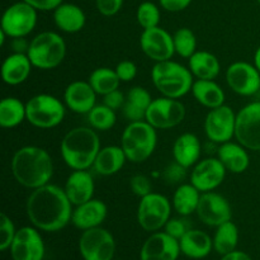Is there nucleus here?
<instances>
[{"instance_id": "44", "label": "nucleus", "mask_w": 260, "mask_h": 260, "mask_svg": "<svg viewBox=\"0 0 260 260\" xmlns=\"http://www.w3.org/2000/svg\"><path fill=\"white\" fill-rule=\"evenodd\" d=\"M188 230H189V229H188L187 223H185L182 218H170L164 228L165 233L169 234L170 236H173V238L177 239V240H180L182 236L184 235Z\"/></svg>"}, {"instance_id": "15", "label": "nucleus", "mask_w": 260, "mask_h": 260, "mask_svg": "<svg viewBox=\"0 0 260 260\" xmlns=\"http://www.w3.org/2000/svg\"><path fill=\"white\" fill-rule=\"evenodd\" d=\"M9 250L13 260H43L46 246L38 229L23 226L17 231Z\"/></svg>"}, {"instance_id": "50", "label": "nucleus", "mask_w": 260, "mask_h": 260, "mask_svg": "<svg viewBox=\"0 0 260 260\" xmlns=\"http://www.w3.org/2000/svg\"><path fill=\"white\" fill-rule=\"evenodd\" d=\"M254 65L256 66V69H258L260 73V46L254 52Z\"/></svg>"}, {"instance_id": "2", "label": "nucleus", "mask_w": 260, "mask_h": 260, "mask_svg": "<svg viewBox=\"0 0 260 260\" xmlns=\"http://www.w3.org/2000/svg\"><path fill=\"white\" fill-rule=\"evenodd\" d=\"M12 173L18 184L36 189L50 183L53 175V161L47 150L35 145L20 147L13 155Z\"/></svg>"}, {"instance_id": "24", "label": "nucleus", "mask_w": 260, "mask_h": 260, "mask_svg": "<svg viewBox=\"0 0 260 260\" xmlns=\"http://www.w3.org/2000/svg\"><path fill=\"white\" fill-rule=\"evenodd\" d=\"M172 154L174 157V161L189 169L201 160L202 144H201L197 135L185 132V134H182L177 137V140L173 144Z\"/></svg>"}, {"instance_id": "42", "label": "nucleus", "mask_w": 260, "mask_h": 260, "mask_svg": "<svg viewBox=\"0 0 260 260\" xmlns=\"http://www.w3.org/2000/svg\"><path fill=\"white\" fill-rule=\"evenodd\" d=\"M114 70H116L121 83H128V81H132L137 75V66L136 63L131 60H123L121 61V62H118Z\"/></svg>"}, {"instance_id": "8", "label": "nucleus", "mask_w": 260, "mask_h": 260, "mask_svg": "<svg viewBox=\"0 0 260 260\" xmlns=\"http://www.w3.org/2000/svg\"><path fill=\"white\" fill-rule=\"evenodd\" d=\"M173 205L161 193L151 192L140 198L137 206V223L147 233H156L162 230L172 216Z\"/></svg>"}, {"instance_id": "9", "label": "nucleus", "mask_w": 260, "mask_h": 260, "mask_svg": "<svg viewBox=\"0 0 260 260\" xmlns=\"http://www.w3.org/2000/svg\"><path fill=\"white\" fill-rule=\"evenodd\" d=\"M37 20L38 10L20 0L9 5L4 10L0 30H3L9 38L27 37L35 30Z\"/></svg>"}, {"instance_id": "35", "label": "nucleus", "mask_w": 260, "mask_h": 260, "mask_svg": "<svg viewBox=\"0 0 260 260\" xmlns=\"http://www.w3.org/2000/svg\"><path fill=\"white\" fill-rule=\"evenodd\" d=\"M88 81L95 93L98 95H106V94L111 93V91L117 90L119 88V80L118 75H117L116 70L111 68H98L89 75Z\"/></svg>"}, {"instance_id": "46", "label": "nucleus", "mask_w": 260, "mask_h": 260, "mask_svg": "<svg viewBox=\"0 0 260 260\" xmlns=\"http://www.w3.org/2000/svg\"><path fill=\"white\" fill-rule=\"evenodd\" d=\"M193 0H159L160 7L170 13H179L187 9Z\"/></svg>"}, {"instance_id": "41", "label": "nucleus", "mask_w": 260, "mask_h": 260, "mask_svg": "<svg viewBox=\"0 0 260 260\" xmlns=\"http://www.w3.org/2000/svg\"><path fill=\"white\" fill-rule=\"evenodd\" d=\"M161 175L164 177V179L167 180L168 184H178V183L182 182L185 178V175H187V168L182 167V165L178 164L177 161H174L173 164L168 165V167L165 168V170L161 173Z\"/></svg>"}, {"instance_id": "27", "label": "nucleus", "mask_w": 260, "mask_h": 260, "mask_svg": "<svg viewBox=\"0 0 260 260\" xmlns=\"http://www.w3.org/2000/svg\"><path fill=\"white\" fill-rule=\"evenodd\" d=\"M53 23L63 33H78L85 27L86 15L79 5L62 3L53 10Z\"/></svg>"}, {"instance_id": "19", "label": "nucleus", "mask_w": 260, "mask_h": 260, "mask_svg": "<svg viewBox=\"0 0 260 260\" xmlns=\"http://www.w3.org/2000/svg\"><path fill=\"white\" fill-rule=\"evenodd\" d=\"M180 254L179 240L165 231H156L142 244L140 260H178Z\"/></svg>"}, {"instance_id": "4", "label": "nucleus", "mask_w": 260, "mask_h": 260, "mask_svg": "<svg viewBox=\"0 0 260 260\" xmlns=\"http://www.w3.org/2000/svg\"><path fill=\"white\" fill-rule=\"evenodd\" d=\"M189 68L173 60L155 62L151 70V80L162 96L180 99L187 95L194 80Z\"/></svg>"}, {"instance_id": "54", "label": "nucleus", "mask_w": 260, "mask_h": 260, "mask_svg": "<svg viewBox=\"0 0 260 260\" xmlns=\"http://www.w3.org/2000/svg\"><path fill=\"white\" fill-rule=\"evenodd\" d=\"M178 260H179V259H178Z\"/></svg>"}, {"instance_id": "29", "label": "nucleus", "mask_w": 260, "mask_h": 260, "mask_svg": "<svg viewBox=\"0 0 260 260\" xmlns=\"http://www.w3.org/2000/svg\"><path fill=\"white\" fill-rule=\"evenodd\" d=\"M154 99L149 90L142 86H134L126 94V102L122 108L124 118L128 122L145 121L146 112Z\"/></svg>"}, {"instance_id": "14", "label": "nucleus", "mask_w": 260, "mask_h": 260, "mask_svg": "<svg viewBox=\"0 0 260 260\" xmlns=\"http://www.w3.org/2000/svg\"><path fill=\"white\" fill-rule=\"evenodd\" d=\"M228 86L241 96L258 95L260 90V73L254 63L236 61L226 69Z\"/></svg>"}, {"instance_id": "11", "label": "nucleus", "mask_w": 260, "mask_h": 260, "mask_svg": "<svg viewBox=\"0 0 260 260\" xmlns=\"http://www.w3.org/2000/svg\"><path fill=\"white\" fill-rule=\"evenodd\" d=\"M185 113L187 109L179 99L160 96L151 102L145 121L156 129H170L184 121Z\"/></svg>"}, {"instance_id": "12", "label": "nucleus", "mask_w": 260, "mask_h": 260, "mask_svg": "<svg viewBox=\"0 0 260 260\" xmlns=\"http://www.w3.org/2000/svg\"><path fill=\"white\" fill-rule=\"evenodd\" d=\"M235 139L251 151H260V102H251L236 113Z\"/></svg>"}, {"instance_id": "39", "label": "nucleus", "mask_w": 260, "mask_h": 260, "mask_svg": "<svg viewBox=\"0 0 260 260\" xmlns=\"http://www.w3.org/2000/svg\"><path fill=\"white\" fill-rule=\"evenodd\" d=\"M17 229L14 222L7 213L0 215V234H2V240H0V250L7 251L10 249L13 240L17 235Z\"/></svg>"}, {"instance_id": "38", "label": "nucleus", "mask_w": 260, "mask_h": 260, "mask_svg": "<svg viewBox=\"0 0 260 260\" xmlns=\"http://www.w3.org/2000/svg\"><path fill=\"white\" fill-rule=\"evenodd\" d=\"M161 18L160 8L152 2H144L137 7L136 19L142 29L157 27Z\"/></svg>"}, {"instance_id": "21", "label": "nucleus", "mask_w": 260, "mask_h": 260, "mask_svg": "<svg viewBox=\"0 0 260 260\" xmlns=\"http://www.w3.org/2000/svg\"><path fill=\"white\" fill-rule=\"evenodd\" d=\"M107 216H108V207L106 203L96 198H91L81 205L75 206L71 216V223L78 230L85 231L102 226Z\"/></svg>"}, {"instance_id": "48", "label": "nucleus", "mask_w": 260, "mask_h": 260, "mask_svg": "<svg viewBox=\"0 0 260 260\" xmlns=\"http://www.w3.org/2000/svg\"><path fill=\"white\" fill-rule=\"evenodd\" d=\"M28 47H29V42H27L25 37L13 38V41H12L13 52H15V53H27Z\"/></svg>"}, {"instance_id": "37", "label": "nucleus", "mask_w": 260, "mask_h": 260, "mask_svg": "<svg viewBox=\"0 0 260 260\" xmlns=\"http://www.w3.org/2000/svg\"><path fill=\"white\" fill-rule=\"evenodd\" d=\"M175 53L183 58H189L197 51V38L190 28L182 27L173 35Z\"/></svg>"}, {"instance_id": "17", "label": "nucleus", "mask_w": 260, "mask_h": 260, "mask_svg": "<svg viewBox=\"0 0 260 260\" xmlns=\"http://www.w3.org/2000/svg\"><path fill=\"white\" fill-rule=\"evenodd\" d=\"M196 213L201 222L208 228H217L233 218L230 202L222 194L213 190L202 193Z\"/></svg>"}, {"instance_id": "6", "label": "nucleus", "mask_w": 260, "mask_h": 260, "mask_svg": "<svg viewBox=\"0 0 260 260\" xmlns=\"http://www.w3.org/2000/svg\"><path fill=\"white\" fill-rule=\"evenodd\" d=\"M66 42L61 35L51 30L38 33L30 40L27 56L33 68L52 70L60 66L66 57Z\"/></svg>"}, {"instance_id": "7", "label": "nucleus", "mask_w": 260, "mask_h": 260, "mask_svg": "<svg viewBox=\"0 0 260 260\" xmlns=\"http://www.w3.org/2000/svg\"><path fill=\"white\" fill-rule=\"evenodd\" d=\"M27 121L41 129L55 128L62 123L66 114L63 102L51 94H37L25 103Z\"/></svg>"}, {"instance_id": "43", "label": "nucleus", "mask_w": 260, "mask_h": 260, "mask_svg": "<svg viewBox=\"0 0 260 260\" xmlns=\"http://www.w3.org/2000/svg\"><path fill=\"white\" fill-rule=\"evenodd\" d=\"M124 0H95L96 10L104 17H113L121 12Z\"/></svg>"}, {"instance_id": "3", "label": "nucleus", "mask_w": 260, "mask_h": 260, "mask_svg": "<svg viewBox=\"0 0 260 260\" xmlns=\"http://www.w3.org/2000/svg\"><path fill=\"white\" fill-rule=\"evenodd\" d=\"M102 149L98 134L91 127H75L63 136L60 152L71 170H89Z\"/></svg>"}, {"instance_id": "1", "label": "nucleus", "mask_w": 260, "mask_h": 260, "mask_svg": "<svg viewBox=\"0 0 260 260\" xmlns=\"http://www.w3.org/2000/svg\"><path fill=\"white\" fill-rule=\"evenodd\" d=\"M73 207L63 188L48 183L30 192L25 213L32 226L40 231L57 233L71 222Z\"/></svg>"}, {"instance_id": "16", "label": "nucleus", "mask_w": 260, "mask_h": 260, "mask_svg": "<svg viewBox=\"0 0 260 260\" xmlns=\"http://www.w3.org/2000/svg\"><path fill=\"white\" fill-rule=\"evenodd\" d=\"M141 51L155 62L172 60L175 55L173 36L160 25L149 29H142L140 36Z\"/></svg>"}, {"instance_id": "31", "label": "nucleus", "mask_w": 260, "mask_h": 260, "mask_svg": "<svg viewBox=\"0 0 260 260\" xmlns=\"http://www.w3.org/2000/svg\"><path fill=\"white\" fill-rule=\"evenodd\" d=\"M190 93L193 94L194 99L201 106L208 109L217 108V107L225 104V91L215 80L196 79Z\"/></svg>"}, {"instance_id": "10", "label": "nucleus", "mask_w": 260, "mask_h": 260, "mask_svg": "<svg viewBox=\"0 0 260 260\" xmlns=\"http://www.w3.org/2000/svg\"><path fill=\"white\" fill-rule=\"evenodd\" d=\"M78 248L83 260H112L116 254V240L107 229L99 226L81 233Z\"/></svg>"}, {"instance_id": "51", "label": "nucleus", "mask_w": 260, "mask_h": 260, "mask_svg": "<svg viewBox=\"0 0 260 260\" xmlns=\"http://www.w3.org/2000/svg\"><path fill=\"white\" fill-rule=\"evenodd\" d=\"M258 98H259V102H260V90H259V93H258Z\"/></svg>"}, {"instance_id": "49", "label": "nucleus", "mask_w": 260, "mask_h": 260, "mask_svg": "<svg viewBox=\"0 0 260 260\" xmlns=\"http://www.w3.org/2000/svg\"><path fill=\"white\" fill-rule=\"evenodd\" d=\"M220 260H253V259H251V256L249 255V254H246L245 251H241L236 249V250L221 256Z\"/></svg>"}, {"instance_id": "13", "label": "nucleus", "mask_w": 260, "mask_h": 260, "mask_svg": "<svg viewBox=\"0 0 260 260\" xmlns=\"http://www.w3.org/2000/svg\"><path fill=\"white\" fill-rule=\"evenodd\" d=\"M205 132L207 139L213 144H225L235 137L236 113L230 106L210 109L205 118Z\"/></svg>"}, {"instance_id": "26", "label": "nucleus", "mask_w": 260, "mask_h": 260, "mask_svg": "<svg viewBox=\"0 0 260 260\" xmlns=\"http://www.w3.org/2000/svg\"><path fill=\"white\" fill-rule=\"evenodd\" d=\"M217 157L229 173L243 174L250 165L248 149L238 141H229L221 144L217 149Z\"/></svg>"}, {"instance_id": "33", "label": "nucleus", "mask_w": 260, "mask_h": 260, "mask_svg": "<svg viewBox=\"0 0 260 260\" xmlns=\"http://www.w3.org/2000/svg\"><path fill=\"white\" fill-rule=\"evenodd\" d=\"M27 121V108L20 99L7 96L0 102V126L3 128H15Z\"/></svg>"}, {"instance_id": "52", "label": "nucleus", "mask_w": 260, "mask_h": 260, "mask_svg": "<svg viewBox=\"0 0 260 260\" xmlns=\"http://www.w3.org/2000/svg\"><path fill=\"white\" fill-rule=\"evenodd\" d=\"M112 260H121V259H112Z\"/></svg>"}, {"instance_id": "32", "label": "nucleus", "mask_w": 260, "mask_h": 260, "mask_svg": "<svg viewBox=\"0 0 260 260\" xmlns=\"http://www.w3.org/2000/svg\"><path fill=\"white\" fill-rule=\"evenodd\" d=\"M201 196H202V193L192 183L180 184L173 194V208L182 217L190 216L197 211Z\"/></svg>"}, {"instance_id": "45", "label": "nucleus", "mask_w": 260, "mask_h": 260, "mask_svg": "<svg viewBox=\"0 0 260 260\" xmlns=\"http://www.w3.org/2000/svg\"><path fill=\"white\" fill-rule=\"evenodd\" d=\"M124 102H126V95L119 89L103 95V104H106L107 107H109V108L116 112L118 109L123 108Z\"/></svg>"}, {"instance_id": "36", "label": "nucleus", "mask_w": 260, "mask_h": 260, "mask_svg": "<svg viewBox=\"0 0 260 260\" xmlns=\"http://www.w3.org/2000/svg\"><path fill=\"white\" fill-rule=\"evenodd\" d=\"M86 117H88V122L90 127L95 129V131H109V129L113 128L117 122L116 111H113V109H111L103 103L96 104L86 114Z\"/></svg>"}, {"instance_id": "28", "label": "nucleus", "mask_w": 260, "mask_h": 260, "mask_svg": "<svg viewBox=\"0 0 260 260\" xmlns=\"http://www.w3.org/2000/svg\"><path fill=\"white\" fill-rule=\"evenodd\" d=\"M126 161L128 160L121 145H108L99 150L93 164V169L96 174L111 177L117 174L124 167Z\"/></svg>"}, {"instance_id": "47", "label": "nucleus", "mask_w": 260, "mask_h": 260, "mask_svg": "<svg viewBox=\"0 0 260 260\" xmlns=\"http://www.w3.org/2000/svg\"><path fill=\"white\" fill-rule=\"evenodd\" d=\"M23 2L32 5L38 12H51V10L53 12L58 5L62 4L63 0H23Z\"/></svg>"}, {"instance_id": "20", "label": "nucleus", "mask_w": 260, "mask_h": 260, "mask_svg": "<svg viewBox=\"0 0 260 260\" xmlns=\"http://www.w3.org/2000/svg\"><path fill=\"white\" fill-rule=\"evenodd\" d=\"M96 95L89 81L75 80L66 86L63 103L74 113L88 114L96 106Z\"/></svg>"}, {"instance_id": "34", "label": "nucleus", "mask_w": 260, "mask_h": 260, "mask_svg": "<svg viewBox=\"0 0 260 260\" xmlns=\"http://www.w3.org/2000/svg\"><path fill=\"white\" fill-rule=\"evenodd\" d=\"M212 240L213 250L217 254H220L221 256L236 250L239 244L238 226L233 221H228V222L217 226Z\"/></svg>"}, {"instance_id": "22", "label": "nucleus", "mask_w": 260, "mask_h": 260, "mask_svg": "<svg viewBox=\"0 0 260 260\" xmlns=\"http://www.w3.org/2000/svg\"><path fill=\"white\" fill-rule=\"evenodd\" d=\"M63 190L74 207L91 200L95 192L93 175L89 170H73L66 179Z\"/></svg>"}, {"instance_id": "40", "label": "nucleus", "mask_w": 260, "mask_h": 260, "mask_svg": "<svg viewBox=\"0 0 260 260\" xmlns=\"http://www.w3.org/2000/svg\"><path fill=\"white\" fill-rule=\"evenodd\" d=\"M129 189L135 196L142 198L152 192V183L149 177L144 174H136L129 179Z\"/></svg>"}, {"instance_id": "5", "label": "nucleus", "mask_w": 260, "mask_h": 260, "mask_svg": "<svg viewBox=\"0 0 260 260\" xmlns=\"http://www.w3.org/2000/svg\"><path fill=\"white\" fill-rule=\"evenodd\" d=\"M157 129L147 121L129 122L121 136V146L127 160L135 164L146 161L157 146Z\"/></svg>"}, {"instance_id": "23", "label": "nucleus", "mask_w": 260, "mask_h": 260, "mask_svg": "<svg viewBox=\"0 0 260 260\" xmlns=\"http://www.w3.org/2000/svg\"><path fill=\"white\" fill-rule=\"evenodd\" d=\"M180 253L188 259H205L212 253L213 240L207 233L198 229H189L179 240Z\"/></svg>"}, {"instance_id": "30", "label": "nucleus", "mask_w": 260, "mask_h": 260, "mask_svg": "<svg viewBox=\"0 0 260 260\" xmlns=\"http://www.w3.org/2000/svg\"><path fill=\"white\" fill-rule=\"evenodd\" d=\"M188 68L196 79L215 80L221 71V63L217 56L208 51H196L188 58Z\"/></svg>"}, {"instance_id": "25", "label": "nucleus", "mask_w": 260, "mask_h": 260, "mask_svg": "<svg viewBox=\"0 0 260 260\" xmlns=\"http://www.w3.org/2000/svg\"><path fill=\"white\" fill-rule=\"evenodd\" d=\"M32 62L27 53H15L7 56L2 65V79L7 85H20L29 78Z\"/></svg>"}, {"instance_id": "53", "label": "nucleus", "mask_w": 260, "mask_h": 260, "mask_svg": "<svg viewBox=\"0 0 260 260\" xmlns=\"http://www.w3.org/2000/svg\"><path fill=\"white\" fill-rule=\"evenodd\" d=\"M258 3H259V5H260V0H258Z\"/></svg>"}, {"instance_id": "18", "label": "nucleus", "mask_w": 260, "mask_h": 260, "mask_svg": "<svg viewBox=\"0 0 260 260\" xmlns=\"http://www.w3.org/2000/svg\"><path fill=\"white\" fill-rule=\"evenodd\" d=\"M226 168L218 157H206L193 167L190 183L201 193L212 192L220 187L226 178Z\"/></svg>"}]
</instances>
